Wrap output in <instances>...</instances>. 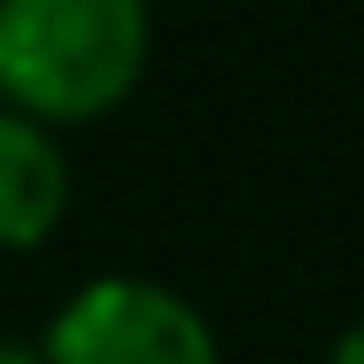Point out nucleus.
<instances>
[{
    "label": "nucleus",
    "mask_w": 364,
    "mask_h": 364,
    "mask_svg": "<svg viewBox=\"0 0 364 364\" xmlns=\"http://www.w3.org/2000/svg\"><path fill=\"white\" fill-rule=\"evenodd\" d=\"M149 68V0H0V102L34 122H95Z\"/></svg>",
    "instance_id": "1"
},
{
    "label": "nucleus",
    "mask_w": 364,
    "mask_h": 364,
    "mask_svg": "<svg viewBox=\"0 0 364 364\" xmlns=\"http://www.w3.org/2000/svg\"><path fill=\"white\" fill-rule=\"evenodd\" d=\"M41 364H223L196 304L149 277H95L54 311Z\"/></svg>",
    "instance_id": "2"
},
{
    "label": "nucleus",
    "mask_w": 364,
    "mask_h": 364,
    "mask_svg": "<svg viewBox=\"0 0 364 364\" xmlns=\"http://www.w3.org/2000/svg\"><path fill=\"white\" fill-rule=\"evenodd\" d=\"M68 209V162L48 122L0 102V250H34Z\"/></svg>",
    "instance_id": "3"
},
{
    "label": "nucleus",
    "mask_w": 364,
    "mask_h": 364,
    "mask_svg": "<svg viewBox=\"0 0 364 364\" xmlns=\"http://www.w3.org/2000/svg\"><path fill=\"white\" fill-rule=\"evenodd\" d=\"M331 364H364V317H358L351 331H344L338 344H331Z\"/></svg>",
    "instance_id": "4"
},
{
    "label": "nucleus",
    "mask_w": 364,
    "mask_h": 364,
    "mask_svg": "<svg viewBox=\"0 0 364 364\" xmlns=\"http://www.w3.org/2000/svg\"><path fill=\"white\" fill-rule=\"evenodd\" d=\"M0 364H41L34 344H14V338H0Z\"/></svg>",
    "instance_id": "5"
}]
</instances>
